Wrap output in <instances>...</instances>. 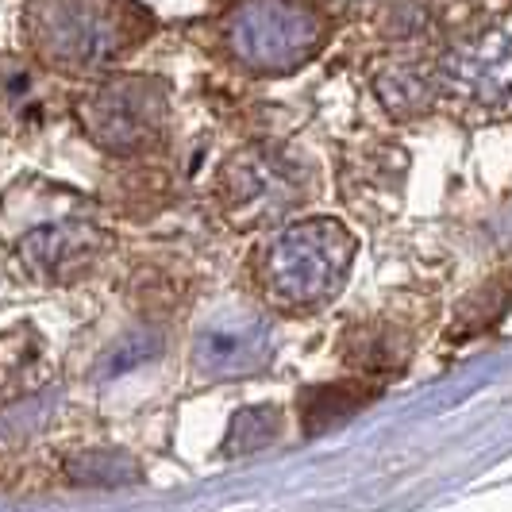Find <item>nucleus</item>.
Returning <instances> with one entry per match:
<instances>
[{
    "label": "nucleus",
    "mask_w": 512,
    "mask_h": 512,
    "mask_svg": "<svg viewBox=\"0 0 512 512\" xmlns=\"http://www.w3.org/2000/svg\"><path fill=\"white\" fill-rule=\"evenodd\" d=\"M154 35V16L139 0H27L20 39L47 74L97 81L116 74Z\"/></svg>",
    "instance_id": "obj_1"
},
{
    "label": "nucleus",
    "mask_w": 512,
    "mask_h": 512,
    "mask_svg": "<svg viewBox=\"0 0 512 512\" xmlns=\"http://www.w3.org/2000/svg\"><path fill=\"white\" fill-rule=\"evenodd\" d=\"M0 224L20 266L39 282H77L112 247V235L93 216H85V201L47 181L12 189Z\"/></svg>",
    "instance_id": "obj_2"
},
{
    "label": "nucleus",
    "mask_w": 512,
    "mask_h": 512,
    "mask_svg": "<svg viewBox=\"0 0 512 512\" xmlns=\"http://www.w3.org/2000/svg\"><path fill=\"white\" fill-rule=\"evenodd\" d=\"M332 39L324 0H231L220 47L247 77H289L316 62Z\"/></svg>",
    "instance_id": "obj_3"
},
{
    "label": "nucleus",
    "mask_w": 512,
    "mask_h": 512,
    "mask_svg": "<svg viewBox=\"0 0 512 512\" xmlns=\"http://www.w3.org/2000/svg\"><path fill=\"white\" fill-rule=\"evenodd\" d=\"M355 247L351 228L332 216L285 224L258 251V285L278 308H320L343 289Z\"/></svg>",
    "instance_id": "obj_4"
},
{
    "label": "nucleus",
    "mask_w": 512,
    "mask_h": 512,
    "mask_svg": "<svg viewBox=\"0 0 512 512\" xmlns=\"http://www.w3.org/2000/svg\"><path fill=\"white\" fill-rule=\"evenodd\" d=\"M74 116L97 151L135 158L170 131V85L154 74H104L74 101Z\"/></svg>",
    "instance_id": "obj_5"
},
{
    "label": "nucleus",
    "mask_w": 512,
    "mask_h": 512,
    "mask_svg": "<svg viewBox=\"0 0 512 512\" xmlns=\"http://www.w3.org/2000/svg\"><path fill=\"white\" fill-rule=\"evenodd\" d=\"M312 189L316 174L308 158L282 143H255L220 166L216 201L235 228H266L282 224L293 208L305 205Z\"/></svg>",
    "instance_id": "obj_6"
},
{
    "label": "nucleus",
    "mask_w": 512,
    "mask_h": 512,
    "mask_svg": "<svg viewBox=\"0 0 512 512\" xmlns=\"http://www.w3.org/2000/svg\"><path fill=\"white\" fill-rule=\"evenodd\" d=\"M439 101L493 112L512 104V35H489L451 47L436 62Z\"/></svg>",
    "instance_id": "obj_7"
},
{
    "label": "nucleus",
    "mask_w": 512,
    "mask_h": 512,
    "mask_svg": "<svg viewBox=\"0 0 512 512\" xmlns=\"http://www.w3.org/2000/svg\"><path fill=\"white\" fill-rule=\"evenodd\" d=\"M274 355L270 320L255 308L228 305L212 312L193 339V362L208 378H239L255 374Z\"/></svg>",
    "instance_id": "obj_8"
},
{
    "label": "nucleus",
    "mask_w": 512,
    "mask_h": 512,
    "mask_svg": "<svg viewBox=\"0 0 512 512\" xmlns=\"http://www.w3.org/2000/svg\"><path fill=\"white\" fill-rule=\"evenodd\" d=\"M54 104L51 74L16 54H0V128L35 131L47 124Z\"/></svg>",
    "instance_id": "obj_9"
},
{
    "label": "nucleus",
    "mask_w": 512,
    "mask_h": 512,
    "mask_svg": "<svg viewBox=\"0 0 512 512\" xmlns=\"http://www.w3.org/2000/svg\"><path fill=\"white\" fill-rule=\"evenodd\" d=\"M374 97L393 120H420L439 104L436 66L420 58H393L374 74Z\"/></svg>",
    "instance_id": "obj_10"
},
{
    "label": "nucleus",
    "mask_w": 512,
    "mask_h": 512,
    "mask_svg": "<svg viewBox=\"0 0 512 512\" xmlns=\"http://www.w3.org/2000/svg\"><path fill=\"white\" fill-rule=\"evenodd\" d=\"M378 397V382H332V385H308L297 397L301 405V424L308 436L332 428L339 420L355 416L362 405H370Z\"/></svg>",
    "instance_id": "obj_11"
},
{
    "label": "nucleus",
    "mask_w": 512,
    "mask_h": 512,
    "mask_svg": "<svg viewBox=\"0 0 512 512\" xmlns=\"http://www.w3.org/2000/svg\"><path fill=\"white\" fill-rule=\"evenodd\" d=\"M347 359L362 370H397L409 359V339L389 324H366L347 335Z\"/></svg>",
    "instance_id": "obj_12"
},
{
    "label": "nucleus",
    "mask_w": 512,
    "mask_h": 512,
    "mask_svg": "<svg viewBox=\"0 0 512 512\" xmlns=\"http://www.w3.org/2000/svg\"><path fill=\"white\" fill-rule=\"evenodd\" d=\"M282 432V412L274 405H258V409H243L231 420L228 447L231 451H258L270 439H278Z\"/></svg>",
    "instance_id": "obj_13"
},
{
    "label": "nucleus",
    "mask_w": 512,
    "mask_h": 512,
    "mask_svg": "<svg viewBox=\"0 0 512 512\" xmlns=\"http://www.w3.org/2000/svg\"><path fill=\"white\" fill-rule=\"evenodd\" d=\"M66 470L74 482H89V486H116V482L139 478V466L124 455H112V451H85Z\"/></svg>",
    "instance_id": "obj_14"
},
{
    "label": "nucleus",
    "mask_w": 512,
    "mask_h": 512,
    "mask_svg": "<svg viewBox=\"0 0 512 512\" xmlns=\"http://www.w3.org/2000/svg\"><path fill=\"white\" fill-rule=\"evenodd\" d=\"M39 355H43V343L27 324L4 332L0 335V382H12V378L27 374L39 362Z\"/></svg>",
    "instance_id": "obj_15"
},
{
    "label": "nucleus",
    "mask_w": 512,
    "mask_h": 512,
    "mask_svg": "<svg viewBox=\"0 0 512 512\" xmlns=\"http://www.w3.org/2000/svg\"><path fill=\"white\" fill-rule=\"evenodd\" d=\"M154 351H158V335L135 332L128 343H120V347L108 355V362H104V378H116V374H124V370H131V366L154 359Z\"/></svg>",
    "instance_id": "obj_16"
}]
</instances>
